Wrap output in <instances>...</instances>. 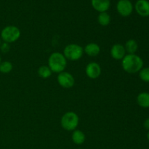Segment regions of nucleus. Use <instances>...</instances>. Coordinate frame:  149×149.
<instances>
[{
  "label": "nucleus",
  "mask_w": 149,
  "mask_h": 149,
  "mask_svg": "<svg viewBox=\"0 0 149 149\" xmlns=\"http://www.w3.org/2000/svg\"><path fill=\"white\" fill-rule=\"evenodd\" d=\"M123 69L129 74H135L141 71L143 66L142 58L135 54H128L122 60Z\"/></svg>",
  "instance_id": "1"
},
{
  "label": "nucleus",
  "mask_w": 149,
  "mask_h": 149,
  "mask_svg": "<svg viewBox=\"0 0 149 149\" xmlns=\"http://www.w3.org/2000/svg\"><path fill=\"white\" fill-rule=\"evenodd\" d=\"M67 65V60L61 52H53L48 59V67L52 72L61 73L64 71Z\"/></svg>",
  "instance_id": "2"
},
{
  "label": "nucleus",
  "mask_w": 149,
  "mask_h": 149,
  "mask_svg": "<svg viewBox=\"0 0 149 149\" xmlns=\"http://www.w3.org/2000/svg\"><path fill=\"white\" fill-rule=\"evenodd\" d=\"M79 122L78 115L73 111L65 113L61 120V127L67 131H74L77 127Z\"/></svg>",
  "instance_id": "3"
},
{
  "label": "nucleus",
  "mask_w": 149,
  "mask_h": 149,
  "mask_svg": "<svg viewBox=\"0 0 149 149\" xmlns=\"http://www.w3.org/2000/svg\"><path fill=\"white\" fill-rule=\"evenodd\" d=\"M84 49L77 44H70L68 45L63 50V55L66 60L76 61L79 60L82 57Z\"/></svg>",
  "instance_id": "4"
},
{
  "label": "nucleus",
  "mask_w": 149,
  "mask_h": 149,
  "mask_svg": "<svg viewBox=\"0 0 149 149\" xmlns=\"http://www.w3.org/2000/svg\"><path fill=\"white\" fill-rule=\"evenodd\" d=\"M20 36V31L15 26H8L1 30V38L4 42L13 43L16 42Z\"/></svg>",
  "instance_id": "5"
},
{
  "label": "nucleus",
  "mask_w": 149,
  "mask_h": 149,
  "mask_svg": "<svg viewBox=\"0 0 149 149\" xmlns=\"http://www.w3.org/2000/svg\"><path fill=\"white\" fill-rule=\"evenodd\" d=\"M57 80H58V84L65 89L71 88L75 83V80L72 74L68 72H65V71L59 73Z\"/></svg>",
  "instance_id": "6"
},
{
  "label": "nucleus",
  "mask_w": 149,
  "mask_h": 149,
  "mask_svg": "<svg viewBox=\"0 0 149 149\" xmlns=\"http://www.w3.org/2000/svg\"><path fill=\"white\" fill-rule=\"evenodd\" d=\"M116 10L122 17H127L132 14L133 5L130 0H119L116 4Z\"/></svg>",
  "instance_id": "7"
},
{
  "label": "nucleus",
  "mask_w": 149,
  "mask_h": 149,
  "mask_svg": "<svg viewBox=\"0 0 149 149\" xmlns=\"http://www.w3.org/2000/svg\"><path fill=\"white\" fill-rule=\"evenodd\" d=\"M85 72L87 77L92 79H95L100 77L101 74V68L100 65L95 62H91L86 66Z\"/></svg>",
  "instance_id": "8"
},
{
  "label": "nucleus",
  "mask_w": 149,
  "mask_h": 149,
  "mask_svg": "<svg viewBox=\"0 0 149 149\" xmlns=\"http://www.w3.org/2000/svg\"><path fill=\"white\" fill-rule=\"evenodd\" d=\"M135 10L142 17L149 16V1L148 0H138L135 3Z\"/></svg>",
  "instance_id": "9"
},
{
  "label": "nucleus",
  "mask_w": 149,
  "mask_h": 149,
  "mask_svg": "<svg viewBox=\"0 0 149 149\" xmlns=\"http://www.w3.org/2000/svg\"><path fill=\"white\" fill-rule=\"evenodd\" d=\"M125 46H123L121 44H115L112 46L111 49V55L112 58L115 60H122L124 57L125 56Z\"/></svg>",
  "instance_id": "10"
},
{
  "label": "nucleus",
  "mask_w": 149,
  "mask_h": 149,
  "mask_svg": "<svg viewBox=\"0 0 149 149\" xmlns=\"http://www.w3.org/2000/svg\"><path fill=\"white\" fill-rule=\"evenodd\" d=\"M93 8L99 13H104L109 9L111 5L110 0H91Z\"/></svg>",
  "instance_id": "11"
},
{
  "label": "nucleus",
  "mask_w": 149,
  "mask_h": 149,
  "mask_svg": "<svg viewBox=\"0 0 149 149\" xmlns=\"http://www.w3.org/2000/svg\"><path fill=\"white\" fill-rule=\"evenodd\" d=\"M84 52L89 56L95 57L100 53V46L96 43H89L84 47Z\"/></svg>",
  "instance_id": "12"
},
{
  "label": "nucleus",
  "mask_w": 149,
  "mask_h": 149,
  "mask_svg": "<svg viewBox=\"0 0 149 149\" xmlns=\"http://www.w3.org/2000/svg\"><path fill=\"white\" fill-rule=\"evenodd\" d=\"M86 139L85 135L81 130H74L72 134V141L77 145H81Z\"/></svg>",
  "instance_id": "13"
},
{
  "label": "nucleus",
  "mask_w": 149,
  "mask_h": 149,
  "mask_svg": "<svg viewBox=\"0 0 149 149\" xmlns=\"http://www.w3.org/2000/svg\"><path fill=\"white\" fill-rule=\"evenodd\" d=\"M137 102L141 107L149 108V93H140L137 97Z\"/></svg>",
  "instance_id": "14"
},
{
  "label": "nucleus",
  "mask_w": 149,
  "mask_h": 149,
  "mask_svg": "<svg viewBox=\"0 0 149 149\" xmlns=\"http://www.w3.org/2000/svg\"><path fill=\"white\" fill-rule=\"evenodd\" d=\"M138 48V45L137 42L134 39H129L126 42L125 45V49L126 52L129 54H135Z\"/></svg>",
  "instance_id": "15"
},
{
  "label": "nucleus",
  "mask_w": 149,
  "mask_h": 149,
  "mask_svg": "<svg viewBox=\"0 0 149 149\" xmlns=\"http://www.w3.org/2000/svg\"><path fill=\"white\" fill-rule=\"evenodd\" d=\"M97 22L102 26H106L110 23L111 17L106 12L100 13L97 16Z\"/></svg>",
  "instance_id": "16"
},
{
  "label": "nucleus",
  "mask_w": 149,
  "mask_h": 149,
  "mask_svg": "<svg viewBox=\"0 0 149 149\" xmlns=\"http://www.w3.org/2000/svg\"><path fill=\"white\" fill-rule=\"evenodd\" d=\"M38 74L42 78L47 79L52 75V71L48 66L42 65V66L39 67V69H38Z\"/></svg>",
  "instance_id": "17"
},
{
  "label": "nucleus",
  "mask_w": 149,
  "mask_h": 149,
  "mask_svg": "<svg viewBox=\"0 0 149 149\" xmlns=\"http://www.w3.org/2000/svg\"><path fill=\"white\" fill-rule=\"evenodd\" d=\"M13 64L10 61H4L0 63V72L2 74H8L13 70Z\"/></svg>",
  "instance_id": "18"
},
{
  "label": "nucleus",
  "mask_w": 149,
  "mask_h": 149,
  "mask_svg": "<svg viewBox=\"0 0 149 149\" xmlns=\"http://www.w3.org/2000/svg\"><path fill=\"white\" fill-rule=\"evenodd\" d=\"M139 77L145 82H149V67L143 68L139 71Z\"/></svg>",
  "instance_id": "19"
},
{
  "label": "nucleus",
  "mask_w": 149,
  "mask_h": 149,
  "mask_svg": "<svg viewBox=\"0 0 149 149\" xmlns=\"http://www.w3.org/2000/svg\"><path fill=\"white\" fill-rule=\"evenodd\" d=\"M0 49H1V51L2 52H5L6 53V52H8L10 51V47L8 43L4 42V43L1 44V45H0Z\"/></svg>",
  "instance_id": "20"
},
{
  "label": "nucleus",
  "mask_w": 149,
  "mask_h": 149,
  "mask_svg": "<svg viewBox=\"0 0 149 149\" xmlns=\"http://www.w3.org/2000/svg\"><path fill=\"white\" fill-rule=\"evenodd\" d=\"M144 127L149 130V118H148V119L144 122Z\"/></svg>",
  "instance_id": "21"
},
{
  "label": "nucleus",
  "mask_w": 149,
  "mask_h": 149,
  "mask_svg": "<svg viewBox=\"0 0 149 149\" xmlns=\"http://www.w3.org/2000/svg\"><path fill=\"white\" fill-rule=\"evenodd\" d=\"M147 138H148V140L149 141V132H148V134H147Z\"/></svg>",
  "instance_id": "22"
},
{
  "label": "nucleus",
  "mask_w": 149,
  "mask_h": 149,
  "mask_svg": "<svg viewBox=\"0 0 149 149\" xmlns=\"http://www.w3.org/2000/svg\"><path fill=\"white\" fill-rule=\"evenodd\" d=\"M1 39H0V45H1Z\"/></svg>",
  "instance_id": "23"
},
{
  "label": "nucleus",
  "mask_w": 149,
  "mask_h": 149,
  "mask_svg": "<svg viewBox=\"0 0 149 149\" xmlns=\"http://www.w3.org/2000/svg\"><path fill=\"white\" fill-rule=\"evenodd\" d=\"M0 63H1V58H0Z\"/></svg>",
  "instance_id": "24"
}]
</instances>
